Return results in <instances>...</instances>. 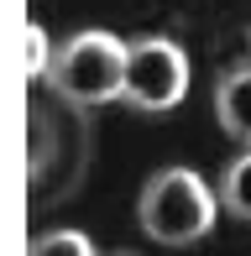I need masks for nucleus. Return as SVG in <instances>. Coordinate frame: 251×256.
<instances>
[{
    "instance_id": "1",
    "label": "nucleus",
    "mask_w": 251,
    "mask_h": 256,
    "mask_svg": "<svg viewBox=\"0 0 251 256\" xmlns=\"http://www.w3.org/2000/svg\"><path fill=\"white\" fill-rule=\"evenodd\" d=\"M214 209H220V194H210V183L194 168H162L142 183L136 220L157 246H194L214 230Z\"/></svg>"
},
{
    "instance_id": "2",
    "label": "nucleus",
    "mask_w": 251,
    "mask_h": 256,
    "mask_svg": "<svg viewBox=\"0 0 251 256\" xmlns=\"http://www.w3.org/2000/svg\"><path fill=\"white\" fill-rule=\"evenodd\" d=\"M126 48L116 32H74L58 52H52L48 68V84L58 89L68 104H110L126 100Z\"/></svg>"
},
{
    "instance_id": "3",
    "label": "nucleus",
    "mask_w": 251,
    "mask_h": 256,
    "mask_svg": "<svg viewBox=\"0 0 251 256\" xmlns=\"http://www.w3.org/2000/svg\"><path fill=\"white\" fill-rule=\"evenodd\" d=\"M188 94V52L173 37H131L126 48V104L173 110Z\"/></svg>"
},
{
    "instance_id": "4",
    "label": "nucleus",
    "mask_w": 251,
    "mask_h": 256,
    "mask_svg": "<svg viewBox=\"0 0 251 256\" xmlns=\"http://www.w3.org/2000/svg\"><path fill=\"white\" fill-rule=\"evenodd\" d=\"M214 120H220V131L230 142L251 146V58L220 74V84H214Z\"/></svg>"
},
{
    "instance_id": "5",
    "label": "nucleus",
    "mask_w": 251,
    "mask_h": 256,
    "mask_svg": "<svg viewBox=\"0 0 251 256\" xmlns=\"http://www.w3.org/2000/svg\"><path fill=\"white\" fill-rule=\"evenodd\" d=\"M220 209H230L236 220L251 225V146H241L220 172Z\"/></svg>"
},
{
    "instance_id": "6",
    "label": "nucleus",
    "mask_w": 251,
    "mask_h": 256,
    "mask_svg": "<svg viewBox=\"0 0 251 256\" xmlns=\"http://www.w3.org/2000/svg\"><path fill=\"white\" fill-rule=\"evenodd\" d=\"M26 256H94V240L84 230H48V236L32 240Z\"/></svg>"
},
{
    "instance_id": "7",
    "label": "nucleus",
    "mask_w": 251,
    "mask_h": 256,
    "mask_svg": "<svg viewBox=\"0 0 251 256\" xmlns=\"http://www.w3.org/2000/svg\"><path fill=\"white\" fill-rule=\"evenodd\" d=\"M21 37H26V74L42 78V74L52 68V52H58V48H48V32H42L37 21H26V32H21Z\"/></svg>"
}]
</instances>
